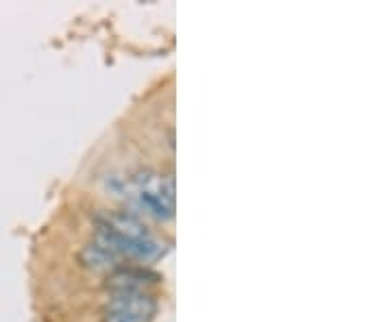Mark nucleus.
I'll return each instance as SVG.
<instances>
[{
	"label": "nucleus",
	"instance_id": "20e7f679",
	"mask_svg": "<svg viewBox=\"0 0 392 322\" xmlns=\"http://www.w3.org/2000/svg\"><path fill=\"white\" fill-rule=\"evenodd\" d=\"M81 261H83V266H87L92 270H111L114 272L120 268V261L109 251H105L101 244H96L94 240L81 249Z\"/></svg>",
	"mask_w": 392,
	"mask_h": 322
},
{
	"label": "nucleus",
	"instance_id": "f257e3e1",
	"mask_svg": "<svg viewBox=\"0 0 392 322\" xmlns=\"http://www.w3.org/2000/svg\"><path fill=\"white\" fill-rule=\"evenodd\" d=\"M94 240L114 255L120 266L124 261L153 263L168 251V244L146 226V222L129 210H111L96 216Z\"/></svg>",
	"mask_w": 392,
	"mask_h": 322
},
{
	"label": "nucleus",
	"instance_id": "7ed1b4c3",
	"mask_svg": "<svg viewBox=\"0 0 392 322\" xmlns=\"http://www.w3.org/2000/svg\"><path fill=\"white\" fill-rule=\"evenodd\" d=\"M157 307V298L151 290L111 292L103 322H153Z\"/></svg>",
	"mask_w": 392,
	"mask_h": 322
},
{
	"label": "nucleus",
	"instance_id": "f03ea898",
	"mask_svg": "<svg viewBox=\"0 0 392 322\" xmlns=\"http://www.w3.org/2000/svg\"><path fill=\"white\" fill-rule=\"evenodd\" d=\"M107 189L140 218L168 222L175 216V181L170 175H161L153 168H140L129 175H109Z\"/></svg>",
	"mask_w": 392,
	"mask_h": 322
}]
</instances>
